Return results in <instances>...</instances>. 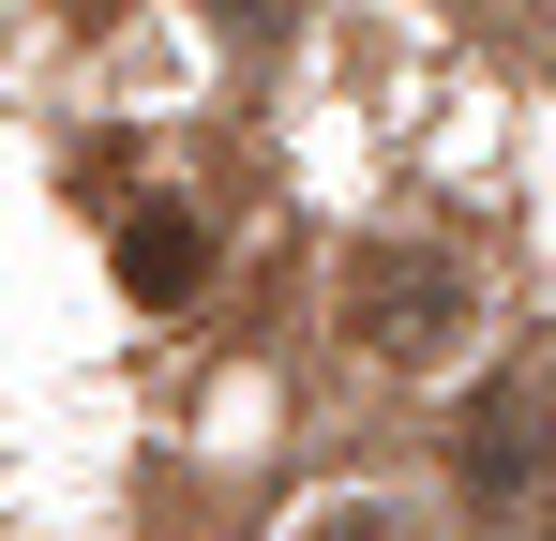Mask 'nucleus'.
<instances>
[{"instance_id": "nucleus-1", "label": "nucleus", "mask_w": 556, "mask_h": 541, "mask_svg": "<svg viewBox=\"0 0 556 541\" xmlns=\"http://www.w3.org/2000/svg\"><path fill=\"white\" fill-rule=\"evenodd\" d=\"M466 316H481V286H466V256H437V241H376L362 270H346V347L376 361H452L466 347Z\"/></svg>"}, {"instance_id": "nucleus-2", "label": "nucleus", "mask_w": 556, "mask_h": 541, "mask_svg": "<svg viewBox=\"0 0 556 541\" xmlns=\"http://www.w3.org/2000/svg\"><path fill=\"white\" fill-rule=\"evenodd\" d=\"M121 286H136V301H195V286H211L195 211H136V226H121Z\"/></svg>"}, {"instance_id": "nucleus-3", "label": "nucleus", "mask_w": 556, "mask_h": 541, "mask_svg": "<svg viewBox=\"0 0 556 541\" xmlns=\"http://www.w3.org/2000/svg\"><path fill=\"white\" fill-rule=\"evenodd\" d=\"M527 466H542V391L511 376V391H481V422H466V481H496V496H511Z\"/></svg>"}, {"instance_id": "nucleus-4", "label": "nucleus", "mask_w": 556, "mask_h": 541, "mask_svg": "<svg viewBox=\"0 0 556 541\" xmlns=\"http://www.w3.org/2000/svg\"><path fill=\"white\" fill-rule=\"evenodd\" d=\"M316 541H406V512H331Z\"/></svg>"}]
</instances>
